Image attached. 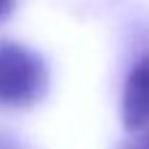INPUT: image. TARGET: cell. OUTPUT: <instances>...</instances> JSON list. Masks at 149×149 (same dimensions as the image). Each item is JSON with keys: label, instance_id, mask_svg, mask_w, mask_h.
I'll use <instances>...</instances> for the list:
<instances>
[{"label": "cell", "instance_id": "277c9868", "mask_svg": "<svg viewBox=\"0 0 149 149\" xmlns=\"http://www.w3.org/2000/svg\"><path fill=\"white\" fill-rule=\"evenodd\" d=\"M14 5H16V0H0V23L14 12Z\"/></svg>", "mask_w": 149, "mask_h": 149}, {"label": "cell", "instance_id": "6da1fadb", "mask_svg": "<svg viewBox=\"0 0 149 149\" xmlns=\"http://www.w3.org/2000/svg\"><path fill=\"white\" fill-rule=\"evenodd\" d=\"M49 70L44 58L14 40H0V109H26L44 98Z\"/></svg>", "mask_w": 149, "mask_h": 149}, {"label": "cell", "instance_id": "3957f363", "mask_svg": "<svg viewBox=\"0 0 149 149\" xmlns=\"http://www.w3.org/2000/svg\"><path fill=\"white\" fill-rule=\"evenodd\" d=\"M0 149H28L16 135L7 133V130H0Z\"/></svg>", "mask_w": 149, "mask_h": 149}, {"label": "cell", "instance_id": "7a4b0ae2", "mask_svg": "<svg viewBox=\"0 0 149 149\" xmlns=\"http://www.w3.org/2000/svg\"><path fill=\"white\" fill-rule=\"evenodd\" d=\"M121 123L128 137L119 149H149V54L130 68L121 93Z\"/></svg>", "mask_w": 149, "mask_h": 149}]
</instances>
